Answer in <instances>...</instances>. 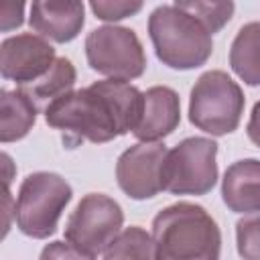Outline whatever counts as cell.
Returning <instances> with one entry per match:
<instances>
[{"instance_id": "6da1fadb", "label": "cell", "mask_w": 260, "mask_h": 260, "mask_svg": "<svg viewBox=\"0 0 260 260\" xmlns=\"http://www.w3.org/2000/svg\"><path fill=\"white\" fill-rule=\"evenodd\" d=\"M142 114V93L118 79L95 81L85 89L69 91L45 108L49 126L61 130L67 142H108L134 132Z\"/></svg>"}, {"instance_id": "7a4b0ae2", "label": "cell", "mask_w": 260, "mask_h": 260, "mask_svg": "<svg viewBox=\"0 0 260 260\" xmlns=\"http://www.w3.org/2000/svg\"><path fill=\"white\" fill-rule=\"evenodd\" d=\"M156 260H219L221 234L213 217L195 203H175L152 219Z\"/></svg>"}, {"instance_id": "3957f363", "label": "cell", "mask_w": 260, "mask_h": 260, "mask_svg": "<svg viewBox=\"0 0 260 260\" xmlns=\"http://www.w3.org/2000/svg\"><path fill=\"white\" fill-rule=\"evenodd\" d=\"M148 35L156 57L173 69H195L211 51V32L177 4H162L148 18Z\"/></svg>"}, {"instance_id": "277c9868", "label": "cell", "mask_w": 260, "mask_h": 260, "mask_svg": "<svg viewBox=\"0 0 260 260\" xmlns=\"http://www.w3.org/2000/svg\"><path fill=\"white\" fill-rule=\"evenodd\" d=\"M71 201V187L55 173L28 175L14 203L16 225L22 234L43 240L49 238L59 223V217Z\"/></svg>"}, {"instance_id": "5b68a950", "label": "cell", "mask_w": 260, "mask_h": 260, "mask_svg": "<svg viewBox=\"0 0 260 260\" xmlns=\"http://www.w3.org/2000/svg\"><path fill=\"white\" fill-rule=\"evenodd\" d=\"M244 112V93L240 85L223 71L203 73L193 89L189 102V120L199 130L223 136L238 128Z\"/></svg>"}, {"instance_id": "8992f818", "label": "cell", "mask_w": 260, "mask_h": 260, "mask_svg": "<svg viewBox=\"0 0 260 260\" xmlns=\"http://www.w3.org/2000/svg\"><path fill=\"white\" fill-rule=\"evenodd\" d=\"M217 144L209 138H185L169 150L162 189L173 195H205L217 181Z\"/></svg>"}, {"instance_id": "52a82bcc", "label": "cell", "mask_w": 260, "mask_h": 260, "mask_svg": "<svg viewBox=\"0 0 260 260\" xmlns=\"http://www.w3.org/2000/svg\"><path fill=\"white\" fill-rule=\"evenodd\" d=\"M87 63L93 71L118 81L144 73L146 57L134 30L124 26H100L85 39Z\"/></svg>"}, {"instance_id": "ba28073f", "label": "cell", "mask_w": 260, "mask_h": 260, "mask_svg": "<svg viewBox=\"0 0 260 260\" xmlns=\"http://www.w3.org/2000/svg\"><path fill=\"white\" fill-rule=\"evenodd\" d=\"M124 221L120 205L102 193L85 195L65 225V240L87 254L106 252L118 238Z\"/></svg>"}, {"instance_id": "9c48e42d", "label": "cell", "mask_w": 260, "mask_h": 260, "mask_svg": "<svg viewBox=\"0 0 260 260\" xmlns=\"http://www.w3.org/2000/svg\"><path fill=\"white\" fill-rule=\"evenodd\" d=\"M169 150L158 142H140L124 150L116 165L120 189L132 199H148L162 191V169Z\"/></svg>"}, {"instance_id": "30bf717a", "label": "cell", "mask_w": 260, "mask_h": 260, "mask_svg": "<svg viewBox=\"0 0 260 260\" xmlns=\"http://www.w3.org/2000/svg\"><path fill=\"white\" fill-rule=\"evenodd\" d=\"M55 49L37 35L8 37L0 47V71L4 79L28 85L41 79L55 63Z\"/></svg>"}, {"instance_id": "8fae6325", "label": "cell", "mask_w": 260, "mask_h": 260, "mask_svg": "<svg viewBox=\"0 0 260 260\" xmlns=\"http://www.w3.org/2000/svg\"><path fill=\"white\" fill-rule=\"evenodd\" d=\"M181 120L179 95L165 85L150 87L142 93V114L134 128V136L142 142H154L169 136Z\"/></svg>"}, {"instance_id": "7c38bea8", "label": "cell", "mask_w": 260, "mask_h": 260, "mask_svg": "<svg viewBox=\"0 0 260 260\" xmlns=\"http://www.w3.org/2000/svg\"><path fill=\"white\" fill-rule=\"evenodd\" d=\"M81 2H32L30 26L43 37L55 43H67L75 39L83 26Z\"/></svg>"}, {"instance_id": "4fadbf2b", "label": "cell", "mask_w": 260, "mask_h": 260, "mask_svg": "<svg viewBox=\"0 0 260 260\" xmlns=\"http://www.w3.org/2000/svg\"><path fill=\"white\" fill-rule=\"evenodd\" d=\"M221 195L236 213L260 211V160L246 158L234 162L223 175Z\"/></svg>"}, {"instance_id": "5bb4252c", "label": "cell", "mask_w": 260, "mask_h": 260, "mask_svg": "<svg viewBox=\"0 0 260 260\" xmlns=\"http://www.w3.org/2000/svg\"><path fill=\"white\" fill-rule=\"evenodd\" d=\"M37 104L18 87L2 89L0 98V140L14 142L28 134L37 120Z\"/></svg>"}, {"instance_id": "9a60e30c", "label": "cell", "mask_w": 260, "mask_h": 260, "mask_svg": "<svg viewBox=\"0 0 260 260\" xmlns=\"http://www.w3.org/2000/svg\"><path fill=\"white\" fill-rule=\"evenodd\" d=\"M230 65L248 85H260V22L244 24L230 51Z\"/></svg>"}, {"instance_id": "2e32d148", "label": "cell", "mask_w": 260, "mask_h": 260, "mask_svg": "<svg viewBox=\"0 0 260 260\" xmlns=\"http://www.w3.org/2000/svg\"><path fill=\"white\" fill-rule=\"evenodd\" d=\"M73 83H75V67L71 65L69 59L59 57L53 63V67L41 79L28 83V85H20V89L39 108V104H43V102H49L51 104V102L63 98L65 93H69L71 87H73Z\"/></svg>"}, {"instance_id": "e0dca14e", "label": "cell", "mask_w": 260, "mask_h": 260, "mask_svg": "<svg viewBox=\"0 0 260 260\" xmlns=\"http://www.w3.org/2000/svg\"><path fill=\"white\" fill-rule=\"evenodd\" d=\"M104 260H156L152 236H148L138 225L126 228L108 246Z\"/></svg>"}, {"instance_id": "ac0fdd59", "label": "cell", "mask_w": 260, "mask_h": 260, "mask_svg": "<svg viewBox=\"0 0 260 260\" xmlns=\"http://www.w3.org/2000/svg\"><path fill=\"white\" fill-rule=\"evenodd\" d=\"M177 6L195 16L211 35L217 32L234 14L232 2H177Z\"/></svg>"}, {"instance_id": "d6986e66", "label": "cell", "mask_w": 260, "mask_h": 260, "mask_svg": "<svg viewBox=\"0 0 260 260\" xmlns=\"http://www.w3.org/2000/svg\"><path fill=\"white\" fill-rule=\"evenodd\" d=\"M236 238L238 252L244 260H260V211L238 221Z\"/></svg>"}, {"instance_id": "ffe728a7", "label": "cell", "mask_w": 260, "mask_h": 260, "mask_svg": "<svg viewBox=\"0 0 260 260\" xmlns=\"http://www.w3.org/2000/svg\"><path fill=\"white\" fill-rule=\"evenodd\" d=\"M89 6L102 20H120L136 14L142 8V2H91Z\"/></svg>"}, {"instance_id": "44dd1931", "label": "cell", "mask_w": 260, "mask_h": 260, "mask_svg": "<svg viewBox=\"0 0 260 260\" xmlns=\"http://www.w3.org/2000/svg\"><path fill=\"white\" fill-rule=\"evenodd\" d=\"M39 260H95V256L79 250L69 242H51L43 248Z\"/></svg>"}, {"instance_id": "7402d4cb", "label": "cell", "mask_w": 260, "mask_h": 260, "mask_svg": "<svg viewBox=\"0 0 260 260\" xmlns=\"http://www.w3.org/2000/svg\"><path fill=\"white\" fill-rule=\"evenodd\" d=\"M22 12L24 4L22 2H12V0H2L0 2V26L2 30H12L22 24Z\"/></svg>"}, {"instance_id": "603a6c76", "label": "cell", "mask_w": 260, "mask_h": 260, "mask_svg": "<svg viewBox=\"0 0 260 260\" xmlns=\"http://www.w3.org/2000/svg\"><path fill=\"white\" fill-rule=\"evenodd\" d=\"M248 136L254 144L260 146V102L254 104V110H252V116L248 122Z\"/></svg>"}, {"instance_id": "cb8c5ba5", "label": "cell", "mask_w": 260, "mask_h": 260, "mask_svg": "<svg viewBox=\"0 0 260 260\" xmlns=\"http://www.w3.org/2000/svg\"><path fill=\"white\" fill-rule=\"evenodd\" d=\"M2 160H4V167H6V171H8V169L12 167V165H10V158H8V154H2ZM4 185H6V187L10 185V175H8V173H6V177H4Z\"/></svg>"}]
</instances>
